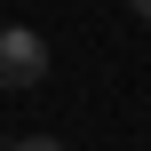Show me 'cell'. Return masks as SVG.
Here are the masks:
<instances>
[{"instance_id":"2","label":"cell","mask_w":151,"mask_h":151,"mask_svg":"<svg viewBox=\"0 0 151 151\" xmlns=\"http://www.w3.org/2000/svg\"><path fill=\"white\" fill-rule=\"evenodd\" d=\"M8 151H64V143H56V135H16Z\"/></svg>"},{"instance_id":"3","label":"cell","mask_w":151,"mask_h":151,"mask_svg":"<svg viewBox=\"0 0 151 151\" xmlns=\"http://www.w3.org/2000/svg\"><path fill=\"white\" fill-rule=\"evenodd\" d=\"M127 8H135V16H143V24H151V0H127Z\"/></svg>"},{"instance_id":"1","label":"cell","mask_w":151,"mask_h":151,"mask_svg":"<svg viewBox=\"0 0 151 151\" xmlns=\"http://www.w3.org/2000/svg\"><path fill=\"white\" fill-rule=\"evenodd\" d=\"M48 80V40L32 24H0V88H40Z\"/></svg>"}]
</instances>
